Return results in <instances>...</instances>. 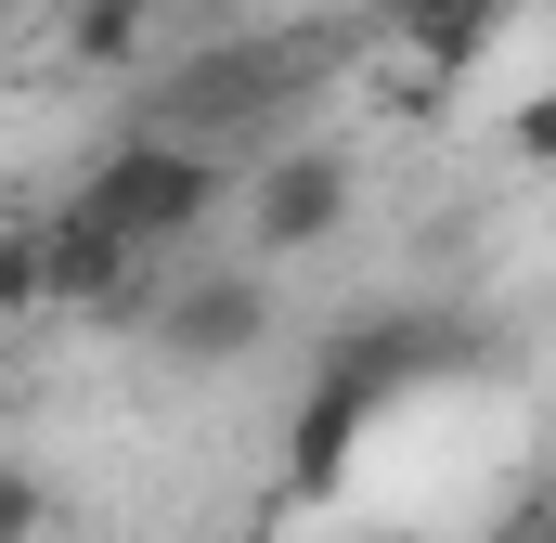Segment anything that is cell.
I'll list each match as a JSON object with an SVG mask.
<instances>
[{
	"label": "cell",
	"mask_w": 556,
	"mask_h": 543,
	"mask_svg": "<svg viewBox=\"0 0 556 543\" xmlns=\"http://www.w3.org/2000/svg\"><path fill=\"white\" fill-rule=\"evenodd\" d=\"M117 233H130L142 260H181L220 207H233V168H220V142H194V130H130L91 181H78Z\"/></svg>",
	"instance_id": "cell-1"
},
{
	"label": "cell",
	"mask_w": 556,
	"mask_h": 543,
	"mask_svg": "<svg viewBox=\"0 0 556 543\" xmlns=\"http://www.w3.org/2000/svg\"><path fill=\"white\" fill-rule=\"evenodd\" d=\"M233 207H247V260H311V247L350 233L363 155L350 142H273L260 168H233Z\"/></svg>",
	"instance_id": "cell-2"
},
{
	"label": "cell",
	"mask_w": 556,
	"mask_h": 543,
	"mask_svg": "<svg viewBox=\"0 0 556 543\" xmlns=\"http://www.w3.org/2000/svg\"><path fill=\"white\" fill-rule=\"evenodd\" d=\"M142 337L168 350V363H260L285 337V298H273V272H168L155 298H142Z\"/></svg>",
	"instance_id": "cell-3"
},
{
	"label": "cell",
	"mask_w": 556,
	"mask_h": 543,
	"mask_svg": "<svg viewBox=\"0 0 556 543\" xmlns=\"http://www.w3.org/2000/svg\"><path fill=\"white\" fill-rule=\"evenodd\" d=\"M155 285H168V272L142 260V247L91 207V194L39 220V311H78V324H142V298H155Z\"/></svg>",
	"instance_id": "cell-4"
},
{
	"label": "cell",
	"mask_w": 556,
	"mask_h": 543,
	"mask_svg": "<svg viewBox=\"0 0 556 543\" xmlns=\"http://www.w3.org/2000/svg\"><path fill=\"white\" fill-rule=\"evenodd\" d=\"M492 26H505V0H402V65H415L402 91H415V104H440V91L492 52Z\"/></svg>",
	"instance_id": "cell-5"
},
{
	"label": "cell",
	"mask_w": 556,
	"mask_h": 543,
	"mask_svg": "<svg viewBox=\"0 0 556 543\" xmlns=\"http://www.w3.org/2000/svg\"><path fill=\"white\" fill-rule=\"evenodd\" d=\"M363 427H376V402L311 389V402H298V427H285V479H298V492H337V479H350V453H363Z\"/></svg>",
	"instance_id": "cell-6"
},
{
	"label": "cell",
	"mask_w": 556,
	"mask_h": 543,
	"mask_svg": "<svg viewBox=\"0 0 556 543\" xmlns=\"http://www.w3.org/2000/svg\"><path fill=\"white\" fill-rule=\"evenodd\" d=\"M155 39V0H78L65 13V65H142Z\"/></svg>",
	"instance_id": "cell-7"
},
{
	"label": "cell",
	"mask_w": 556,
	"mask_h": 543,
	"mask_svg": "<svg viewBox=\"0 0 556 543\" xmlns=\"http://www.w3.org/2000/svg\"><path fill=\"white\" fill-rule=\"evenodd\" d=\"M39 311V220H0V337Z\"/></svg>",
	"instance_id": "cell-8"
},
{
	"label": "cell",
	"mask_w": 556,
	"mask_h": 543,
	"mask_svg": "<svg viewBox=\"0 0 556 543\" xmlns=\"http://www.w3.org/2000/svg\"><path fill=\"white\" fill-rule=\"evenodd\" d=\"M52 531V479L39 466H0V543H39Z\"/></svg>",
	"instance_id": "cell-9"
},
{
	"label": "cell",
	"mask_w": 556,
	"mask_h": 543,
	"mask_svg": "<svg viewBox=\"0 0 556 543\" xmlns=\"http://www.w3.org/2000/svg\"><path fill=\"white\" fill-rule=\"evenodd\" d=\"M505 155H518V168H544V181H556V78L531 91V104H518V117H505Z\"/></svg>",
	"instance_id": "cell-10"
},
{
	"label": "cell",
	"mask_w": 556,
	"mask_h": 543,
	"mask_svg": "<svg viewBox=\"0 0 556 543\" xmlns=\"http://www.w3.org/2000/svg\"><path fill=\"white\" fill-rule=\"evenodd\" d=\"M350 543H427V531H350Z\"/></svg>",
	"instance_id": "cell-11"
},
{
	"label": "cell",
	"mask_w": 556,
	"mask_h": 543,
	"mask_svg": "<svg viewBox=\"0 0 556 543\" xmlns=\"http://www.w3.org/2000/svg\"><path fill=\"white\" fill-rule=\"evenodd\" d=\"M544 543H556V531H544Z\"/></svg>",
	"instance_id": "cell-12"
}]
</instances>
